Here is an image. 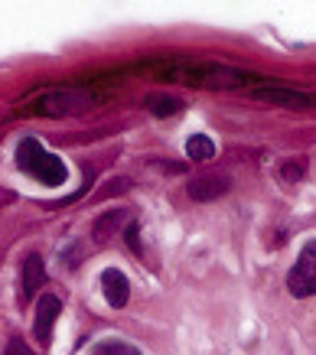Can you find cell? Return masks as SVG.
I'll return each instance as SVG.
<instances>
[{
  "label": "cell",
  "mask_w": 316,
  "mask_h": 355,
  "mask_svg": "<svg viewBox=\"0 0 316 355\" xmlns=\"http://www.w3.org/2000/svg\"><path fill=\"white\" fill-rule=\"evenodd\" d=\"M287 291L294 293L297 300L316 293V241H306L304 245L297 264L290 268V274H287Z\"/></svg>",
  "instance_id": "cell-4"
},
{
  "label": "cell",
  "mask_w": 316,
  "mask_h": 355,
  "mask_svg": "<svg viewBox=\"0 0 316 355\" xmlns=\"http://www.w3.org/2000/svg\"><path fill=\"white\" fill-rule=\"evenodd\" d=\"M46 277H49V274H46V264H43V258H40V254H26V261H23V287H20V303L23 306H26V303L33 300L36 297V291H40V287H43L46 284Z\"/></svg>",
  "instance_id": "cell-9"
},
{
  "label": "cell",
  "mask_w": 316,
  "mask_h": 355,
  "mask_svg": "<svg viewBox=\"0 0 316 355\" xmlns=\"http://www.w3.org/2000/svg\"><path fill=\"white\" fill-rule=\"evenodd\" d=\"M101 293H105V300H108L114 310H124L128 300H131V284H128V277H124L118 268H108L101 274Z\"/></svg>",
  "instance_id": "cell-8"
},
{
  "label": "cell",
  "mask_w": 316,
  "mask_h": 355,
  "mask_svg": "<svg viewBox=\"0 0 316 355\" xmlns=\"http://www.w3.org/2000/svg\"><path fill=\"white\" fill-rule=\"evenodd\" d=\"M17 166H20V173L33 176L36 183H43L46 189H59L69 180V166L55 153L43 150V144L36 137H23L17 144Z\"/></svg>",
  "instance_id": "cell-2"
},
{
  "label": "cell",
  "mask_w": 316,
  "mask_h": 355,
  "mask_svg": "<svg viewBox=\"0 0 316 355\" xmlns=\"http://www.w3.org/2000/svg\"><path fill=\"white\" fill-rule=\"evenodd\" d=\"M101 101L98 92L78 85V88H55L49 95H43L36 101V114H49V118H62V114H82L91 111Z\"/></svg>",
  "instance_id": "cell-3"
},
{
  "label": "cell",
  "mask_w": 316,
  "mask_h": 355,
  "mask_svg": "<svg viewBox=\"0 0 316 355\" xmlns=\"http://www.w3.org/2000/svg\"><path fill=\"white\" fill-rule=\"evenodd\" d=\"M59 313H62V300H59V293H43V297H40V303H36V320H33L36 343L46 345L49 339H53V329H55Z\"/></svg>",
  "instance_id": "cell-5"
},
{
  "label": "cell",
  "mask_w": 316,
  "mask_h": 355,
  "mask_svg": "<svg viewBox=\"0 0 316 355\" xmlns=\"http://www.w3.org/2000/svg\"><path fill=\"white\" fill-rule=\"evenodd\" d=\"M124 216H128V212H108V218H98V222H95V238H105V241H108L114 225H118Z\"/></svg>",
  "instance_id": "cell-13"
},
{
  "label": "cell",
  "mask_w": 316,
  "mask_h": 355,
  "mask_svg": "<svg viewBox=\"0 0 316 355\" xmlns=\"http://www.w3.org/2000/svg\"><path fill=\"white\" fill-rule=\"evenodd\" d=\"M157 76L193 88H241L251 82V76L241 72V69H229V65L218 62H199V59H176L170 65H160Z\"/></svg>",
  "instance_id": "cell-1"
},
{
  "label": "cell",
  "mask_w": 316,
  "mask_h": 355,
  "mask_svg": "<svg viewBox=\"0 0 316 355\" xmlns=\"http://www.w3.org/2000/svg\"><path fill=\"white\" fill-rule=\"evenodd\" d=\"M254 98L258 101H271V105H281V108H294V111H306L313 105V98L304 95V92H294L287 85H267V88H254Z\"/></svg>",
  "instance_id": "cell-7"
},
{
  "label": "cell",
  "mask_w": 316,
  "mask_h": 355,
  "mask_svg": "<svg viewBox=\"0 0 316 355\" xmlns=\"http://www.w3.org/2000/svg\"><path fill=\"white\" fill-rule=\"evenodd\" d=\"M143 105H147V111H150L153 118H170V114H176V111L183 108V101L176 95H166V92H153V95L143 98Z\"/></svg>",
  "instance_id": "cell-10"
},
{
  "label": "cell",
  "mask_w": 316,
  "mask_h": 355,
  "mask_svg": "<svg viewBox=\"0 0 316 355\" xmlns=\"http://www.w3.org/2000/svg\"><path fill=\"white\" fill-rule=\"evenodd\" d=\"M91 355H141V349L131 343H124V339H105V343L95 345Z\"/></svg>",
  "instance_id": "cell-12"
},
{
  "label": "cell",
  "mask_w": 316,
  "mask_h": 355,
  "mask_svg": "<svg viewBox=\"0 0 316 355\" xmlns=\"http://www.w3.org/2000/svg\"><path fill=\"white\" fill-rule=\"evenodd\" d=\"M3 355H33V352H30V345L23 343V339H10V345L3 349Z\"/></svg>",
  "instance_id": "cell-15"
},
{
  "label": "cell",
  "mask_w": 316,
  "mask_h": 355,
  "mask_svg": "<svg viewBox=\"0 0 316 355\" xmlns=\"http://www.w3.org/2000/svg\"><path fill=\"white\" fill-rule=\"evenodd\" d=\"M304 170H306V163H304V160H283V166H281V180H283V183H297V180L304 176Z\"/></svg>",
  "instance_id": "cell-14"
},
{
  "label": "cell",
  "mask_w": 316,
  "mask_h": 355,
  "mask_svg": "<svg viewBox=\"0 0 316 355\" xmlns=\"http://www.w3.org/2000/svg\"><path fill=\"white\" fill-rule=\"evenodd\" d=\"M231 189V176L229 173H202L196 180H189V196L196 202H212L218 196H225Z\"/></svg>",
  "instance_id": "cell-6"
},
{
  "label": "cell",
  "mask_w": 316,
  "mask_h": 355,
  "mask_svg": "<svg viewBox=\"0 0 316 355\" xmlns=\"http://www.w3.org/2000/svg\"><path fill=\"white\" fill-rule=\"evenodd\" d=\"M186 157L193 163H209L212 157H216V144H212V137H206V134H193V137L186 140Z\"/></svg>",
  "instance_id": "cell-11"
}]
</instances>
